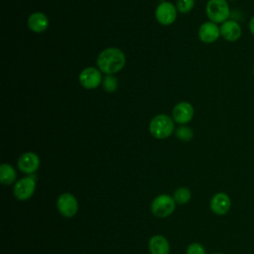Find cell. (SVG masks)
Listing matches in <instances>:
<instances>
[{
    "label": "cell",
    "mask_w": 254,
    "mask_h": 254,
    "mask_svg": "<svg viewBox=\"0 0 254 254\" xmlns=\"http://www.w3.org/2000/svg\"><path fill=\"white\" fill-rule=\"evenodd\" d=\"M176 136L180 141L189 142L193 138V131L189 126L181 125L176 129Z\"/></svg>",
    "instance_id": "19"
},
{
    "label": "cell",
    "mask_w": 254,
    "mask_h": 254,
    "mask_svg": "<svg viewBox=\"0 0 254 254\" xmlns=\"http://www.w3.org/2000/svg\"><path fill=\"white\" fill-rule=\"evenodd\" d=\"M187 254H205V250L201 244L194 242L188 246Z\"/></svg>",
    "instance_id": "21"
},
{
    "label": "cell",
    "mask_w": 254,
    "mask_h": 254,
    "mask_svg": "<svg viewBox=\"0 0 254 254\" xmlns=\"http://www.w3.org/2000/svg\"><path fill=\"white\" fill-rule=\"evenodd\" d=\"M177 15V7L170 1H164L160 3L155 10L156 20L163 26L172 25L176 21Z\"/></svg>",
    "instance_id": "5"
},
{
    "label": "cell",
    "mask_w": 254,
    "mask_h": 254,
    "mask_svg": "<svg viewBox=\"0 0 254 254\" xmlns=\"http://www.w3.org/2000/svg\"><path fill=\"white\" fill-rule=\"evenodd\" d=\"M248 29H249L250 33L252 34V36L254 37V16L248 22Z\"/></svg>",
    "instance_id": "22"
},
{
    "label": "cell",
    "mask_w": 254,
    "mask_h": 254,
    "mask_svg": "<svg viewBox=\"0 0 254 254\" xmlns=\"http://www.w3.org/2000/svg\"><path fill=\"white\" fill-rule=\"evenodd\" d=\"M60 213L64 217H72L78 210V202L75 196L69 192L62 193L57 200Z\"/></svg>",
    "instance_id": "7"
},
{
    "label": "cell",
    "mask_w": 254,
    "mask_h": 254,
    "mask_svg": "<svg viewBox=\"0 0 254 254\" xmlns=\"http://www.w3.org/2000/svg\"><path fill=\"white\" fill-rule=\"evenodd\" d=\"M126 64L125 54L118 48H107L99 53L96 64L99 70L105 74H115L120 71Z\"/></svg>",
    "instance_id": "1"
},
{
    "label": "cell",
    "mask_w": 254,
    "mask_h": 254,
    "mask_svg": "<svg viewBox=\"0 0 254 254\" xmlns=\"http://www.w3.org/2000/svg\"><path fill=\"white\" fill-rule=\"evenodd\" d=\"M205 14L208 20L215 24L224 23L230 17V7L227 0H208Z\"/></svg>",
    "instance_id": "3"
},
{
    "label": "cell",
    "mask_w": 254,
    "mask_h": 254,
    "mask_svg": "<svg viewBox=\"0 0 254 254\" xmlns=\"http://www.w3.org/2000/svg\"><path fill=\"white\" fill-rule=\"evenodd\" d=\"M194 115V109L191 103L188 101H181L177 103L172 110L173 120L180 124L185 125L191 121Z\"/></svg>",
    "instance_id": "8"
},
{
    "label": "cell",
    "mask_w": 254,
    "mask_h": 254,
    "mask_svg": "<svg viewBox=\"0 0 254 254\" xmlns=\"http://www.w3.org/2000/svg\"><path fill=\"white\" fill-rule=\"evenodd\" d=\"M175 130V121L166 114L154 116L149 123V132L156 139H166L170 137Z\"/></svg>",
    "instance_id": "2"
},
{
    "label": "cell",
    "mask_w": 254,
    "mask_h": 254,
    "mask_svg": "<svg viewBox=\"0 0 254 254\" xmlns=\"http://www.w3.org/2000/svg\"><path fill=\"white\" fill-rule=\"evenodd\" d=\"M198 39L204 44H212L216 42L220 36V27L217 24L207 21L202 23L197 31Z\"/></svg>",
    "instance_id": "10"
},
{
    "label": "cell",
    "mask_w": 254,
    "mask_h": 254,
    "mask_svg": "<svg viewBox=\"0 0 254 254\" xmlns=\"http://www.w3.org/2000/svg\"><path fill=\"white\" fill-rule=\"evenodd\" d=\"M118 83V78L114 74H106L102 79L101 86L105 92L113 93L117 90Z\"/></svg>",
    "instance_id": "17"
},
{
    "label": "cell",
    "mask_w": 254,
    "mask_h": 254,
    "mask_svg": "<svg viewBox=\"0 0 254 254\" xmlns=\"http://www.w3.org/2000/svg\"><path fill=\"white\" fill-rule=\"evenodd\" d=\"M213 254H223V253H213Z\"/></svg>",
    "instance_id": "24"
},
{
    "label": "cell",
    "mask_w": 254,
    "mask_h": 254,
    "mask_svg": "<svg viewBox=\"0 0 254 254\" xmlns=\"http://www.w3.org/2000/svg\"><path fill=\"white\" fill-rule=\"evenodd\" d=\"M17 178V173L15 169L9 164H2L0 166V181L2 185L10 186L15 183Z\"/></svg>",
    "instance_id": "16"
},
{
    "label": "cell",
    "mask_w": 254,
    "mask_h": 254,
    "mask_svg": "<svg viewBox=\"0 0 254 254\" xmlns=\"http://www.w3.org/2000/svg\"><path fill=\"white\" fill-rule=\"evenodd\" d=\"M173 197H174V199L177 203L185 204V203L190 201V199L191 197V193H190V190L188 188L182 187V188H179L178 190H175Z\"/></svg>",
    "instance_id": "18"
},
{
    "label": "cell",
    "mask_w": 254,
    "mask_h": 254,
    "mask_svg": "<svg viewBox=\"0 0 254 254\" xmlns=\"http://www.w3.org/2000/svg\"><path fill=\"white\" fill-rule=\"evenodd\" d=\"M174 197L169 194H160L154 198L151 204L152 213L157 217H167L171 215L176 208Z\"/></svg>",
    "instance_id": "4"
},
{
    "label": "cell",
    "mask_w": 254,
    "mask_h": 254,
    "mask_svg": "<svg viewBox=\"0 0 254 254\" xmlns=\"http://www.w3.org/2000/svg\"><path fill=\"white\" fill-rule=\"evenodd\" d=\"M209 206L214 214L224 215L229 211L231 207L230 197L225 192H217L211 197Z\"/></svg>",
    "instance_id": "13"
},
{
    "label": "cell",
    "mask_w": 254,
    "mask_h": 254,
    "mask_svg": "<svg viewBox=\"0 0 254 254\" xmlns=\"http://www.w3.org/2000/svg\"><path fill=\"white\" fill-rule=\"evenodd\" d=\"M149 251L151 254H169L170 244L163 235H154L149 240Z\"/></svg>",
    "instance_id": "15"
},
{
    "label": "cell",
    "mask_w": 254,
    "mask_h": 254,
    "mask_svg": "<svg viewBox=\"0 0 254 254\" xmlns=\"http://www.w3.org/2000/svg\"><path fill=\"white\" fill-rule=\"evenodd\" d=\"M41 161L39 156L34 152H25L18 159V168L22 173L34 174L40 167Z\"/></svg>",
    "instance_id": "11"
},
{
    "label": "cell",
    "mask_w": 254,
    "mask_h": 254,
    "mask_svg": "<svg viewBox=\"0 0 254 254\" xmlns=\"http://www.w3.org/2000/svg\"><path fill=\"white\" fill-rule=\"evenodd\" d=\"M220 36L227 42H236L242 36L241 25L232 19H228L220 26Z\"/></svg>",
    "instance_id": "12"
},
{
    "label": "cell",
    "mask_w": 254,
    "mask_h": 254,
    "mask_svg": "<svg viewBox=\"0 0 254 254\" xmlns=\"http://www.w3.org/2000/svg\"><path fill=\"white\" fill-rule=\"evenodd\" d=\"M28 28L34 33H43L49 27V18L42 12H34L28 18Z\"/></svg>",
    "instance_id": "14"
},
{
    "label": "cell",
    "mask_w": 254,
    "mask_h": 254,
    "mask_svg": "<svg viewBox=\"0 0 254 254\" xmlns=\"http://www.w3.org/2000/svg\"><path fill=\"white\" fill-rule=\"evenodd\" d=\"M36 181L32 177H25L19 180L14 186V195L19 200L29 199L35 192Z\"/></svg>",
    "instance_id": "9"
},
{
    "label": "cell",
    "mask_w": 254,
    "mask_h": 254,
    "mask_svg": "<svg viewBox=\"0 0 254 254\" xmlns=\"http://www.w3.org/2000/svg\"><path fill=\"white\" fill-rule=\"evenodd\" d=\"M194 3V0H177L176 7L178 12L182 14H188L193 9Z\"/></svg>",
    "instance_id": "20"
},
{
    "label": "cell",
    "mask_w": 254,
    "mask_h": 254,
    "mask_svg": "<svg viewBox=\"0 0 254 254\" xmlns=\"http://www.w3.org/2000/svg\"><path fill=\"white\" fill-rule=\"evenodd\" d=\"M252 72H253V75H254V64H253V65H252Z\"/></svg>",
    "instance_id": "23"
},
{
    "label": "cell",
    "mask_w": 254,
    "mask_h": 254,
    "mask_svg": "<svg viewBox=\"0 0 254 254\" xmlns=\"http://www.w3.org/2000/svg\"><path fill=\"white\" fill-rule=\"evenodd\" d=\"M102 74L99 68H96L94 66H87L83 68L79 75L78 80L82 87L85 89H94L101 85L102 83Z\"/></svg>",
    "instance_id": "6"
}]
</instances>
